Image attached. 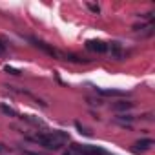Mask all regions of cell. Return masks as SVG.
Masks as SVG:
<instances>
[{
    "mask_svg": "<svg viewBox=\"0 0 155 155\" xmlns=\"http://www.w3.org/2000/svg\"><path fill=\"white\" fill-rule=\"evenodd\" d=\"M22 153H24V155H38V153H33V151H28V150H26V151H22Z\"/></svg>",
    "mask_w": 155,
    "mask_h": 155,
    "instance_id": "obj_13",
    "label": "cell"
},
{
    "mask_svg": "<svg viewBox=\"0 0 155 155\" xmlns=\"http://www.w3.org/2000/svg\"><path fill=\"white\" fill-rule=\"evenodd\" d=\"M68 62H75V64H88L90 60L88 58H81V57H77V55H66L64 57Z\"/></svg>",
    "mask_w": 155,
    "mask_h": 155,
    "instance_id": "obj_5",
    "label": "cell"
},
{
    "mask_svg": "<svg viewBox=\"0 0 155 155\" xmlns=\"http://www.w3.org/2000/svg\"><path fill=\"white\" fill-rule=\"evenodd\" d=\"M64 155H69V153H64Z\"/></svg>",
    "mask_w": 155,
    "mask_h": 155,
    "instance_id": "obj_15",
    "label": "cell"
},
{
    "mask_svg": "<svg viewBox=\"0 0 155 155\" xmlns=\"http://www.w3.org/2000/svg\"><path fill=\"white\" fill-rule=\"evenodd\" d=\"M4 51H6V46H4L2 40H0V53H4Z\"/></svg>",
    "mask_w": 155,
    "mask_h": 155,
    "instance_id": "obj_12",
    "label": "cell"
},
{
    "mask_svg": "<svg viewBox=\"0 0 155 155\" xmlns=\"http://www.w3.org/2000/svg\"><path fill=\"white\" fill-rule=\"evenodd\" d=\"M0 110H2L6 115H11V117H17V111L13 108H8V106H0Z\"/></svg>",
    "mask_w": 155,
    "mask_h": 155,
    "instance_id": "obj_9",
    "label": "cell"
},
{
    "mask_svg": "<svg viewBox=\"0 0 155 155\" xmlns=\"http://www.w3.org/2000/svg\"><path fill=\"white\" fill-rule=\"evenodd\" d=\"M111 53L115 55V58H122V51H120V46H119V42H113L111 44Z\"/></svg>",
    "mask_w": 155,
    "mask_h": 155,
    "instance_id": "obj_7",
    "label": "cell"
},
{
    "mask_svg": "<svg viewBox=\"0 0 155 155\" xmlns=\"http://www.w3.org/2000/svg\"><path fill=\"white\" fill-rule=\"evenodd\" d=\"M86 48H88L90 51H95V53H106V51H108V44L102 42V40H99V38L88 40V42H86Z\"/></svg>",
    "mask_w": 155,
    "mask_h": 155,
    "instance_id": "obj_1",
    "label": "cell"
},
{
    "mask_svg": "<svg viewBox=\"0 0 155 155\" xmlns=\"http://www.w3.org/2000/svg\"><path fill=\"white\" fill-rule=\"evenodd\" d=\"M75 128H77V130H79V133H81V135H86V137H91V135H93V131H91L90 128H86V126H82L81 122H75Z\"/></svg>",
    "mask_w": 155,
    "mask_h": 155,
    "instance_id": "obj_6",
    "label": "cell"
},
{
    "mask_svg": "<svg viewBox=\"0 0 155 155\" xmlns=\"http://www.w3.org/2000/svg\"><path fill=\"white\" fill-rule=\"evenodd\" d=\"M135 146H137V148H133V151H135V153H139V151H142V150L151 148V146H153V140H151V139H142V140H139Z\"/></svg>",
    "mask_w": 155,
    "mask_h": 155,
    "instance_id": "obj_3",
    "label": "cell"
},
{
    "mask_svg": "<svg viewBox=\"0 0 155 155\" xmlns=\"http://www.w3.org/2000/svg\"><path fill=\"white\" fill-rule=\"evenodd\" d=\"M88 8H90V11H93V13H99V11H101V8L95 6V4H88Z\"/></svg>",
    "mask_w": 155,
    "mask_h": 155,
    "instance_id": "obj_11",
    "label": "cell"
},
{
    "mask_svg": "<svg viewBox=\"0 0 155 155\" xmlns=\"http://www.w3.org/2000/svg\"><path fill=\"white\" fill-rule=\"evenodd\" d=\"M102 95H124V91H117V90H99Z\"/></svg>",
    "mask_w": 155,
    "mask_h": 155,
    "instance_id": "obj_8",
    "label": "cell"
},
{
    "mask_svg": "<svg viewBox=\"0 0 155 155\" xmlns=\"http://www.w3.org/2000/svg\"><path fill=\"white\" fill-rule=\"evenodd\" d=\"M2 151H4V146H2V144H0V153H2Z\"/></svg>",
    "mask_w": 155,
    "mask_h": 155,
    "instance_id": "obj_14",
    "label": "cell"
},
{
    "mask_svg": "<svg viewBox=\"0 0 155 155\" xmlns=\"http://www.w3.org/2000/svg\"><path fill=\"white\" fill-rule=\"evenodd\" d=\"M131 108H133V102H130V101H120V102L113 104L115 111H126V110H131Z\"/></svg>",
    "mask_w": 155,
    "mask_h": 155,
    "instance_id": "obj_4",
    "label": "cell"
},
{
    "mask_svg": "<svg viewBox=\"0 0 155 155\" xmlns=\"http://www.w3.org/2000/svg\"><path fill=\"white\" fill-rule=\"evenodd\" d=\"M6 71H8V73H11V75H20V71H18V69H15V68H11V66H6Z\"/></svg>",
    "mask_w": 155,
    "mask_h": 155,
    "instance_id": "obj_10",
    "label": "cell"
},
{
    "mask_svg": "<svg viewBox=\"0 0 155 155\" xmlns=\"http://www.w3.org/2000/svg\"><path fill=\"white\" fill-rule=\"evenodd\" d=\"M29 40H31V42H33V44H35V46H37L38 49L46 51L48 55H51V57H60V53H58V51H57L55 48H51L49 44H46V42H42V40H38V38H29Z\"/></svg>",
    "mask_w": 155,
    "mask_h": 155,
    "instance_id": "obj_2",
    "label": "cell"
}]
</instances>
